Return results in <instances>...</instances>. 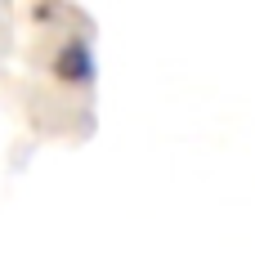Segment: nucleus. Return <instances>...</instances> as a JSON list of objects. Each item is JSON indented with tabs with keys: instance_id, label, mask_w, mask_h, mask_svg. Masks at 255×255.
<instances>
[{
	"instance_id": "1",
	"label": "nucleus",
	"mask_w": 255,
	"mask_h": 255,
	"mask_svg": "<svg viewBox=\"0 0 255 255\" xmlns=\"http://www.w3.org/2000/svg\"><path fill=\"white\" fill-rule=\"evenodd\" d=\"M49 76L67 90H94L99 85V45L90 31H63L49 54Z\"/></svg>"
}]
</instances>
